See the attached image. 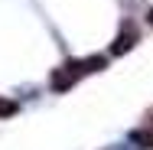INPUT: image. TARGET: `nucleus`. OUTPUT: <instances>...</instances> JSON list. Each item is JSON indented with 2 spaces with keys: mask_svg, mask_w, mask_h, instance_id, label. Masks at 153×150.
Returning a JSON list of instances; mask_svg holds the SVG:
<instances>
[{
  "mask_svg": "<svg viewBox=\"0 0 153 150\" xmlns=\"http://www.w3.org/2000/svg\"><path fill=\"white\" fill-rule=\"evenodd\" d=\"M101 69H108V56H85V59H68L62 62L59 69H52V75H49V88L52 91H68L75 82H82L85 75H94V72H101Z\"/></svg>",
  "mask_w": 153,
  "mask_h": 150,
  "instance_id": "nucleus-1",
  "label": "nucleus"
},
{
  "mask_svg": "<svg viewBox=\"0 0 153 150\" xmlns=\"http://www.w3.org/2000/svg\"><path fill=\"white\" fill-rule=\"evenodd\" d=\"M137 30L130 26V23H124L121 26V33H117V39H114V46H111V56H121V52H127V49H134L137 46Z\"/></svg>",
  "mask_w": 153,
  "mask_h": 150,
  "instance_id": "nucleus-2",
  "label": "nucleus"
},
{
  "mask_svg": "<svg viewBox=\"0 0 153 150\" xmlns=\"http://www.w3.org/2000/svg\"><path fill=\"white\" fill-rule=\"evenodd\" d=\"M130 140H134L137 147H143V150H153V111L143 118V124L130 134Z\"/></svg>",
  "mask_w": 153,
  "mask_h": 150,
  "instance_id": "nucleus-3",
  "label": "nucleus"
},
{
  "mask_svg": "<svg viewBox=\"0 0 153 150\" xmlns=\"http://www.w3.org/2000/svg\"><path fill=\"white\" fill-rule=\"evenodd\" d=\"M16 111H20V104H16V101H10V98H3V95H0V118H13V114H16Z\"/></svg>",
  "mask_w": 153,
  "mask_h": 150,
  "instance_id": "nucleus-4",
  "label": "nucleus"
},
{
  "mask_svg": "<svg viewBox=\"0 0 153 150\" xmlns=\"http://www.w3.org/2000/svg\"><path fill=\"white\" fill-rule=\"evenodd\" d=\"M147 23H150V26H153V7H150V10H147Z\"/></svg>",
  "mask_w": 153,
  "mask_h": 150,
  "instance_id": "nucleus-5",
  "label": "nucleus"
}]
</instances>
